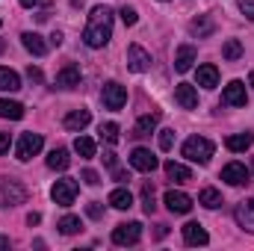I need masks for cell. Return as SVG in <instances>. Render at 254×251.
Instances as JSON below:
<instances>
[{"label": "cell", "mask_w": 254, "mask_h": 251, "mask_svg": "<svg viewBox=\"0 0 254 251\" xmlns=\"http://www.w3.org/2000/svg\"><path fill=\"white\" fill-rule=\"evenodd\" d=\"M83 39L89 48H104L110 45L113 39V9L110 6H95L89 12V21H86V30H83Z\"/></svg>", "instance_id": "obj_1"}, {"label": "cell", "mask_w": 254, "mask_h": 251, "mask_svg": "<svg viewBox=\"0 0 254 251\" xmlns=\"http://www.w3.org/2000/svg\"><path fill=\"white\" fill-rule=\"evenodd\" d=\"M213 151H216V145H213L207 136H190V139L184 142V157H187L190 163H198V166H207L210 157H213Z\"/></svg>", "instance_id": "obj_2"}, {"label": "cell", "mask_w": 254, "mask_h": 251, "mask_svg": "<svg viewBox=\"0 0 254 251\" xmlns=\"http://www.w3.org/2000/svg\"><path fill=\"white\" fill-rule=\"evenodd\" d=\"M42 145H45L42 133H33V130H27V133H21V139H18L15 157H18L21 163H27V160H33V157H36V154L42 151Z\"/></svg>", "instance_id": "obj_3"}, {"label": "cell", "mask_w": 254, "mask_h": 251, "mask_svg": "<svg viewBox=\"0 0 254 251\" xmlns=\"http://www.w3.org/2000/svg\"><path fill=\"white\" fill-rule=\"evenodd\" d=\"M0 195H3V207H18L27 201V189L15 178H0Z\"/></svg>", "instance_id": "obj_4"}, {"label": "cell", "mask_w": 254, "mask_h": 251, "mask_svg": "<svg viewBox=\"0 0 254 251\" xmlns=\"http://www.w3.org/2000/svg\"><path fill=\"white\" fill-rule=\"evenodd\" d=\"M77 192H80V184H77L74 178H63V181L54 184L51 198H54V204H60V207H71L74 198H77Z\"/></svg>", "instance_id": "obj_5"}, {"label": "cell", "mask_w": 254, "mask_h": 251, "mask_svg": "<svg viewBox=\"0 0 254 251\" xmlns=\"http://www.w3.org/2000/svg\"><path fill=\"white\" fill-rule=\"evenodd\" d=\"M142 240V225L139 222H122L113 228V243L116 246H136Z\"/></svg>", "instance_id": "obj_6"}, {"label": "cell", "mask_w": 254, "mask_h": 251, "mask_svg": "<svg viewBox=\"0 0 254 251\" xmlns=\"http://www.w3.org/2000/svg\"><path fill=\"white\" fill-rule=\"evenodd\" d=\"M101 98H104V107H107V110H122V107L127 104V89L122 86V83L110 80V83L104 86Z\"/></svg>", "instance_id": "obj_7"}, {"label": "cell", "mask_w": 254, "mask_h": 251, "mask_svg": "<svg viewBox=\"0 0 254 251\" xmlns=\"http://www.w3.org/2000/svg\"><path fill=\"white\" fill-rule=\"evenodd\" d=\"M246 101H249V95H246L243 80H231L222 89V104H228V107H246Z\"/></svg>", "instance_id": "obj_8"}, {"label": "cell", "mask_w": 254, "mask_h": 251, "mask_svg": "<svg viewBox=\"0 0 254 251\" xmlns=\"http://www.w3.org/2000/svg\"><path fill=\"white\" fill-rule=\"evenodd\" d=\"M127 68L136 71V74L148 71V68H151V54H148L142 45H130V48H127Z\"/></svg>", "instance_id": "obj_9"}, {"label": "cell", "mask_w": 254, "mask_h": 251, "mask_svg": "<svg viewBox=\"0 0 254 251\" xmlns=\"http://www.w3.org/2000/svg\"><path fill=\"white\" fill-rule=\"evenodd\" d=\"M163 201H166V207H169L172 213H178V216H187L192 210V198L187 192H181V189H169Z\"/></svg>", "instance_id": "obj_10"}, {"label": "cell", "mask_w": 254, "mask_h": 251, "mask_svg": "<svg viewBox=\"0 0 254 251\" xmlns=\"http://www.w3.org/2000/svg\"><path fill=\"white\" fill-rule=\"evenodd\" d=\"M80 80H83L80 65H74V63L63 65V68L57 71V86H60V89H77V86H80Z\"/></svg>", "instance_id": "obj_11"}, {"label": "cell", "mask_w": 254, "mask_h": 251, "mask_svg": "<svg viewBox=\"0 0 254 251\" xmlns=\"http://www.w3.org/2000/svg\"><path fill=\"white\" fill-rule=\"evenodd\" d=\"M130 166L136 169V172H154L157 169V157L148 151V148H133V154H130Z\"/></svg>", "instance_id": "obj_12"}, {"label": "cell", "mask_w": 254, "mask_h": 251, "mask_svg": "<svg viewBox=\"0 0 254 251\" xmlns=\"http://www.w3.org/2000/svg\"><path fill=\"white\" fill-rule=\"evenodd\" d=\"M222 181L231 184V187H246V184H249V169H246L243 163H228V166L222 169Z\"/></svg>", "instance_id": "obj_13"}, {"label": "cell", "mask_w": 254, "mask_h": 251, "mask_svg": "<svg viewBox=\"0 0 254 251\" xmlns=\"http://www.w3.org/2000/svg\"><path fill=\"white\" fill-rule=\"evenodd\" d=\"M175 101H178L184 110H195V107H198V92H195V86L178 83V86H175Z\"/></svg>", "instance_id": "obj_14"}, {"label": "cell", "mask_w": 254, "mask_h": 251, "mask_svg": "<svg viewBox=\"0 0 254 251\" xmlns=\"http://www.w3.org/2000/svg\"><path fill=\"white\" fill-rule=\"evenodd\" d=\"M184 243H187V246H207L210 237H207V231H204L198 222H187V225H184Z\"/></svg>", "instance_id": "obj_15"}, {"label": "cell", "mask_w": 254, "mask_h": 251, "mask_svg": "<svg viewBox=\"0 0 254 251\" xmlns=\"http://www.w3.org/2000/svg\"><path fill=\"white\" fill-rule=\"evenodd\" d=\"M89 122H92V113H89V110H71V113L65 116L63 125H65V130H71V133H80Z\"/></svg>", "instance_id": "obj_16"}, {"label": "cell", "mask_w": 254, "mask_h": 251, "mask_svg": "<svg viewBox=\"0 0 254 251\" xmlns=\"http://www.w3.org/2000/svg\"><path fill=\"white\" fill-rule=\"evenodd\" d=\"M252 145H254V133H231V136L225 139V148L234 151V154H243V151H249Z\"/></svg>", "instance_id": "obj_17"}, {"label": "cell", "mask_w": 254, "mask_h": 251, "mask_svg": "<svg viewBox=\"0 0 254 251\" xmlns=\"http://www.w3.org/2000/svg\"><path fill=\"white\" fill-rule=\"evenodd\" d=\"M195 57H198V54H195V48H192V45H181V48H178V54H175V71L187 74V71L192 68V63H195Z\"/></svg>", "instance_id": "obj_18"}, {"label": "cell", "mask_w": 254, "mask_h": 251, "mask_svg": "<svg viewBox=\"0 0 254 251\" xmlns=\"http://www.w3.org/2000/svg\"><path fill=\"white\" fill-rule=\"evenodd\" d=\"M21 45H24L33 57H45V54H48V42H45L39 33H24V36H21Z\"/></svg>", "instance_id": "obj_19"}, {"label": "cell", "mask_w": 254, "mask_h": 251, "mask_svg": "<svg viewBox=\"0 0 254 251\" xmlns=\"http://www.w3.org/2000/svg\"><path fill=\"white\" fill-rule=\"evenodd\" d=\"M166 178H169V181H175V184H190V181H192V172L184 166V163L169 160V163H166Z\"/></svg>", "instance_id": "obj_20"}, {"label": "cell", "mask_w": 254, "mask_h": 251, "mask_svg": "<svg viewBox=\"0 0 254 251\" xmlns=\"http://www.w3.org/2000/svg\"><path fill=\"white\" fill-rule=\"evenodd\" d=\"M198 86L201 89H216L219 86V68L216 65H198Z\"/></svg>", "instance_id": "obj_21"}, {"label": "cell", "mask_w": 254, "mask_h": 251, "mask_svg": "<svg viewBox=\"0 0 254 251\" xmlns=\"http://www.w3.org/2000/svg\"><path fill=\"white\" fill-rule=\"evenodd\" d=\"M237 222H240L243 231H252L254 234V201H243L237 207Z\"/></svg>", "instance_id": "obj_22"}, {"label": "cell", "mask_w": 254, "mask_h": 251, "mask_svg": "<svg viewBox=\"0 0 254 251\" xmlns=\"http://www.w3.org/2000/svg\"><path fill=\"white\" fill-rule=\"evenodd\" d=\"M190 30L198 36V39H207V36H213L216 24H213V18H210V15H198V18H192Z\"/></svg>", "instance_id": "obj_23"}, {"label": "cell", "mask_w": 254, "mask_h": 251, "mask_svg": "<svg viewBox=\"0 0 254 251\" xmlns=\"http://www.w3.org/2000/svg\"><path fill=\"white\" fill-rule=\"evenodd\" d=\"M0 119H9V122H18L24 119V107L18 101H9V98H0Z\"/></svg>", "instance_id": "obj_24"}, {"label": "cell", "mask_w": 254, "mask_h": 251, "mask_svg": "<svg viewBox=\"0 0 254 251\" xmlns=\"http://www.w3.org/2000/svg\"><path fill=\"white\" fill-rule=\"evenodd\" d=\"M68 166H71V157H68L65 148H54V151L48 154V169H54V172H65Z\"/></svg>", "instance_id": "obj_25"}, {"label": "cell", "mask_w": 254, "mask_h": 251, "mask_svg": "<svg viewBox=\"0 0 254 251\" xmlns=\"http://www.w3.org/2000/svg\"><path fill=\"white\" fill-rule=\"evenodd\" d=\"M198 204L207 207V210H216V207H222V192L213 187H204L198 192Z\"/></svg>", "instance_id": "obj_26"}, {"label": "cell", "mask_w": 254, "mask_h": 251, "mask_svg": "<svg viewBox=\"0 0 254 251\" xmlns=\"http://www.w3.org/2000/svg\"><path fill=\"white\" fill-rule=\"evenodd\" d=\"M110 207H116V210H130L133 207V195H130V189L119 187L110 192Z\"/></svg>", "instance_id": "obj_27"}, {"label": "cell", "mask_w": 254, "mask_h": 251, "mask_svg": "<svg viewBox=\"0 0 254 251\" xmlns=\"http://www.w3.org/2000/svg\"><path fill=\"white\" fill-rule=\"evenodd\" d=\"M18 89H21V77L12 68L0 65V92H18Z\"/></svg>", "instance_id": "obj_28"}, {"label": "cell", "mask_w": 254, "mask_h": 251, "mask_svg": "<svg viewBox=\"0 0 254 251\" xmlns=\"http://www.w3.org/2000/svg\"><path fill=\"white\" fill-rule=\"evenodd\" d=\"M222 57H225L228 63H237V60L243 57V42H240V39H228V42L222 45Z\"/></svg>", "instance_id": "obj_29"}, {"label": "cell", "mask_w": 254, "mask_h": 251, "mask_svg": "<svg viewBox=\"0 0 254 251\" xmlns=\"http://www.w3.org/2000/svg\"><path fill=\"white\" fill-rule=\"evenodd\" d=\"M74 151H77L83 160H92V157H95V139H89V136H77V139H74Z\"/></svg>", "instance_id": "obj_30"}, {"label": "cell", "mask_w": 254, "mask_h": 251, "mask_svg": "<svg viewBox=\"0 0 254 251\" xmlns=\"http://www.w3.org/2000/svg\"><path fill=\"white\" fill-rule=\"evenodd\" d=\"M154 130H157V116H142L133 127V136H151Z\"/></svg>", "instance_id": "obj_31"}, {"label": "cell", "mask_w": 254, "mask_h": 251, "mask_svg": "<svg viewBox=\"0 0 254 251\" xmlns=\"http://www.w3.org/2000/svg\"><path fill=\"white\" fill-rule=\"evenodd\" d=\"M57 228H60V234H65V237H71V234H77L83 225H80V219L77 216H63L60 222H57Z\"/></svg>", "instance_id": "obj_32"}, {"label": "cell", "mask_w": 254, "mask_h": 251, "mask_svg": "<svg viewBox=\"0 0 254 251\" xmlns=\"http://www.w3.org/2000/svg\"><path fill=\"white\" fill-rule=\"evenodd\" d=\"M98 133H101V139H104V142L116 145V142H119V133H122V130H119V125H116V122H107V125H101V130H98Z\"/></svg>", "instance_id": "obj_33"}, {"label": "cell", "mask_w": 254, "mask_h": 251, "mask_svg": "<svg viewBox=\"0 0 254 251\" xmlns=\"http://www.w3.org/2000/svg\"><path fill=\"white\" fill-rule=\"evenodd\" d=\"M142 210H145L148 216L157 210V204H154V187H151V184H145V187H142Z\"/></svg>", "instance_id": "obj_34"}, {"label": "cell", "mask_w": 254, "mask_h": 251, "mask_svg": "<svg viewBox=\"0 0 254 251\" xmlns=\"http://www.w3.org/2000/svg\"><path fill=\"white\" fill-rule=\"evenodd\" d=\"M175 145V130H160V151H172Z\"/></svg>", "instance_id": "obj_35"}, {"label": "cell", "mask_w": 254, "mask_h": 251, "mask_svg": "<svg viewBox=\"0 0 254 251\" xmlns=\"http://www.w3.org/2000/svg\"><path fill=\"white\" fill-rule=\"evenodd\" d=\"M119 15H122L125 27H133V24H136V18H139V15H136V9H130V6H122V12H119Z\"/></svg>", "instance_id": "obj_36"}, {"label": "cell", "mask_w": 254, "mask_h": 251, "mask_svg": "<svg viewBox=\"0 0 254 251\" xmlns=\"http://www.w3.org/2000/svg\"><path fill=\"white\" fill-rule=\"evenodd\" d=\"M83 181H86L89 187H98V184H101V175L92 172V169H83Z\"/></svg>", "instance_id": "obj_37"}, {"label": "cell", "mask_w": 254, "mask_h": 251, "mask_svg": "<svg viewBox=\"0 0 254 251\" xmlns=\"http://www.w3.org/2000/svg\"><path fill=\"white\" fill-rule=\"evenodd\" d=\"M240 12H243L249 21H254V0H240Z\"/></svg>", "instance_id": "obj_38"}, {"label": "cell", "mask_w": 254, "mask_h": 251, "mask_svg": "<svg viewBox=\"0 0 254 251\" xmlns=\"http://www.w3.org/2000/svg\"><path fill=\"white\" fill-rule=\"evenodd\" d=\"M86 213H89L92 219H101V216H104V207H101L98 201H92V204H86Z\"/></svg>", "instance_id": "obj_39"}, {"label": "cell", "mask_w": 254, "mask_h": 251, "mask_svg": "<svg viewBox=\"0 0 254 251\" xmlns=\"http://www.w3.org/2000/svg\"><path fill=\"white\" fill-rule=\"evenodd\" d=\"M9 145H12V136L0 130V157H3V154H9Z\"/></svg>", "instance_id": "obj_40"}, {"label": "cell", "mask_w": 254, "mask_h": 251, "mask_svg": "<svg viewBox=\"0 0 254 251\" xmlns=\"http://www.w3.org/2000/svg\"><path fill=\"white\" fill-rule=\"evenodd\" d=\"M27 77H30L33 83H42V71H39V68H33V65L27 68Z\"/></svg>", "instance_id": "obj_41"}, {"label": "cell", "mask_w": 254, "mask_h": 251, "mask_svg": "<svg viewBox=\"0 0 254 251\" xmlns=\"http://www.w3.org/2000/svg\"><path fill=\"white\" fill-rule=\"evenodd\" d=\"M21 6H27V9H33V6H48L51 0H18Z\"/></svg>", "instance_id": "obj_42"}, {"label": "cell", "mask_w": 254, "mask_h": 251, "mask_svg": "<svg viewBox=\"0 0 254 251\" xmlns=\"http://www.w3.org/2000/svg\"><path fill=\"white\" fill-rule=\"evenodd\" d=\"M113 178H116V181H122V184H125V181H130V175H127V172H122V169H113Z\"/></svg>", "instance_id": "obj_43"}, {"label": "cell", "mask_w": 254, "mask_h": 251, "mask_svg": "<svg viewBox=\"0 0 254 251\" xmlns=\"http://www.w3.org/2000/svg\"><path fill=\"white\" fill-rule=\"evenodd\" d=\"M104 163H107L110 169H116V154H113V151H107V154H104Z\"/></svg>", "instance_id": "obj_44"}, {"label": "cell", "mask_w": 254, "mask_h": 251, "mask_svg": "<svg viewBox=\"0 0 254 251\" xmlns=\"http://www.w3.org/2000/svg\"><path fill=\"white\" fill-rule=\"evenodd\" d=\"M39 222H42V216H39V213H30V216H27V225H30V228H33V225H39Z\"/></svg>", "instance_id": "obj_45"}, {"label": "cell", "mask_w": 254, "mask_h": 251, "mask_svg": "<svg viewBox=\"0 0 254 251\" xmlns=\"http://www.w3.org/2000/svg\"><path fill=\"white\" fill-rule=\"evenodd\" d=\"M51 45H57V48H60V45H63V33H54V36H51Z\"/></svg>", "instance_id": "obj_46"}, {"label": "cell", "mask_w": 254, "mask_h": 251, "mask_svg": "<svg viewBox=\"0 0 254 251\" xmlns=\"http://www.w3.org/2000/svg\"><path fill=\"white\" fill-rule=\"evenodd\" d=\"M12 243H9V237H0V249H9Z\"/></svg>", "instance_id": "obj_47"}, {"label": "cell", "mask_w": 254, "mask_h": 251, "mask_svg": "<svg viewBox=\"0 0 254 251\" xmlns=\"http://www.w3.org/2000/svg\"><path fill=\"white\" fill-rule=\"evenodd\" d=\"M249 86H252V89H254V71H252V74H249Z\"/></svg>", "instance_id": "obj_48"}, {"label": "cell", "mask_w": 254, "mask_h": 251, "mask_svg": "<svg viewBox=\"0 0 254 251\" xmlns=\"http://www.w3.org/2000/svg\"><path fill=\"white\" fill-rule=\"evenodd\" d=\"M0 27H3V21H0Z\"/></svg>", "instance_id": "obj_49"}, {"label": "cell", "mask_w": 254, "mask_h": 251, "mask_svg": "<svg viewBox=\"0 0 254 251\" xmlns=\"http://www.w3.org/2000/svg\"><path fill=\"white\" fill-rule=\"evenodd\" d=\"M74 3H80V0H74Z\"/></svg>", "instance_id": "obj_50"}]
</instances>
